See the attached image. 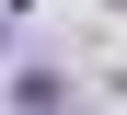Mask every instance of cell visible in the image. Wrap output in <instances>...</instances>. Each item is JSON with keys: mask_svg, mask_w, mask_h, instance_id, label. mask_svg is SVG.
I'll return each mask as SVG.
<instances>
[{"mask_svg": "<svg viewBox=\"0 0 127 115\" xmlns=\"http://www.w3.org/2000/svg\"><path fill=\"white\" fill-rule=\"evenodd\" d=\"M12 115H69V92H58L46 69H23V81H12Z\"/></svg>", "mask_w": 127, "mask_h": 115, "instance_id": "6da1fadb", "label": "cell"}]
</instances>
